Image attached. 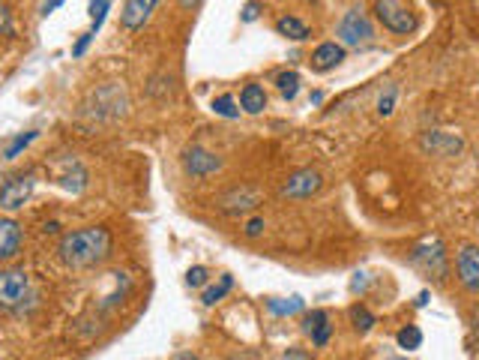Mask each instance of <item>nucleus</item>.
Masks as SVG:
<instances>
[{
  "label": "nucleus",
  "mask_w": 479,
  "mask_h": 360,
  "mask_svg": "<svg viewBox=\"0 0 479 360\" xmlns=\"http://www.w3.org/2000/svg\"><path fill=\"white\" fill-rule=\"evenodd\" d=\"M111 232L102 225H87V228H78V232H69L63 234L60 247H57V252H60L63 265L69 267H96L102 265L105 258L111 256Z\"/></svg>",
  "instance_id": "1"
},
{
  "label": "nucleus",
  "mask_w": 479,
  "mask_h": 360,
  "mask_svg": "<svg viewBox=\"0 0 479 360\" xmlns=\"http://www.w3.org/2000/svg\"><path fill=\"white\" fill-rule=\"evenodd\" d=\"M30 300V276L24 270H0V309H21Z\"/></svg>",
  "instance_id": "2"
},
{
  "label": "nucleus",
  "mask_w": 479,
  "mask_h": 360,
  "mask_svg": "<svg viewBox=\"0 0 479 360\" xmlns=\"http://www.w3.org/2000/svg\"><path fill=\"white\" fill-rule=\"evenodd\" d=\"M375 12L381 24L393 34H410L417 27V19L401 0H375Z\"/></svg>",
  "instance_id": "3"
},
{
  "label": "nucleus",
  "mask_w": 479,
  "mask_h": 360,
  "mask_svg": "<svg viewBox=\"0 0 479 360\" xmlns=\"http://www.w3.org/2000/svg\"><path fill=\"white\" fill-rule=\"evenodd\" d=\"M338 36H342L344 45H360V43H369L375 36V30H371V21L366 19V12L351 10L338 21Z\"/></svg>",
  "instance_id": "4"
},
{
  "label": "nucleus",
  "mask_w": 479,
  "mask_h": 360,
  "mask_svg": "<svg viewBox=\"0 0 479 360\" xmlns=\"http://www.w3.org/2000/svg\"><path fill=\"white\" fill-rule=\"evenodd\" d=\"M33 195V177L30 175H15L0 186V210H19L27 204Z\"/></svg>",
  "instance_id": "5"
},
{
  "label": "nucleus",
  "mask_w": 479,
  "mask_h": 360,
  "mask_svg": "<svg viewBox=\"0 0 479 360\" xmlns=\"http://www.w3.org/2000/svg\"><path fill=\"white\" fill-rule=\"evenodd\" d=\"M456 273H458V282L465 285L467 291L479 294V247H461L458 249Z\"/></svg>",
  "instance_id": "6"
},
{
  "label": "nucleus",
  "mask_w": 479,
  "mask_h": 360,
  "mask_svg": "<svg viewBox=\"0 0 479 360\" xmlns=\"http://www.w3.org/2000/svg\"><path fill=\"white\" fill-rule=\"evenodd\" d=\"M156 6H159V0H126V3H123V12H120L123 30H129V34L141 30L144 24L150 21Z\"/></svg>",
  "instance_id": "7"
},
{
  "label": "nucleus",
  "mask_w": 479,
  "mask_h": 360,
  "mask_svg": "<svg viewBox=\"0 0 479 360\" xmlns=\"http://www.w3.org/2000/svg\"><path fill=\"white\" fill-rule=\"evenodd\" d=\"M320 175L312 168H303L296 171V175L288 177V183L282 186V195H288V199H309V195H315L320 190Z\"/></svg>",
  "instance_id": "8"
},
{
  "label": "nucleus",
  "mask_w": 479,
  "mask_h": 360,
  "mask_svg": "<svg viewBox=\"0 0 479 360\" xmlns=\"http://www.w3.org/2000/svg\"><path fill=\"white\" fill-rule=\"evenodd\" d=\"M219 168H222V159L216 157V153L204 150V147H198V144L186 150V171H189V175L207 177V175H213V171H219Z\"/></svg>",
  "instance_id": "9"
},
{
  "label": "nucleus",
  "mask_w": 479,
  "mask_h": 360,
  "mask_svg": "<svg viewBox=\"0 0 479 360\" xmlns=\"http://www.w3.org/2000/svg\"><path fill=\"white\" fill-rule=\"evenodd\" d=\"M21 249V225L15 219L0 216V261H10Z\"/></svg>",
  "instance_id": "10"
},
{
  "label": "nucleus",
  "mask_w": 479,
  "mask_h": 360,
  "mask_svg": "<svg viewBox=\"0 0 479 360\" xmlns=\"http://www.w3.org/2000/svg\"><path fill=\"white\" fill-rule=\"evenodd\" d=\"M344 60V48L338 43H320L315 48V54H312V69L315 72H329L336 69L338 63Z\"/></svg>",
  "instance_id": "11"
},
{
  "label": "nucleus",
  "mask_w": 479,
  "mask_h": 360,
  "mask_svg": "<svg viewBox=\"0 0 479 360\" xmlns=\"http://www.w3.org/2000/svg\"><path fill=\"white\" fill-rule=\"evenodd\" d=\"M258 204V192L249 190V186H240V190H231L222 195V210L225 214H246Z\"/></svg>",
  "instance_id": "12"
},
{
  "label": "nucleus",
  "mask_w": 479,
  "mask_h": 360,
  "mask_svg": "<svg viewBox=\"0 0 479 360\" xmlns=\"http://www.w3.org/2000/svg\"><path fill=\"white\" fill-rule=\"evenodd\" d=\"M327 322L329 318H327L324 309H312V313L303 318V330L312 333V342H315V346H327V339H329V324Z\"/></svg>",
  "instance_id": "13"
},
{
  "label": "nucleus",
  "mask_w": 479,
  "mask_h": 360,
  "mask_svg": "<svg viewBox=\"0 0 479 360\" xmlns=\"http://www.w3.org/2000/svg\"><path fill=\"white\" fill-rule=\"evenodd\" d=\"M240 109L249 111V114H261L267 109V93H264L261 85H246L240 90Z\"/></svg>",
  "instance_id": "14"
},
{
  "label": "nucleus",
  "mask_w": 479,
  "mask_h": 360,
  "mask_svg": "<svg viewBox=\"0 0 479 360\" xmlns=\"http://www.w3.org/2000/svg\"><path fill=\"white\" fill-rule=\"evenodd\" d=\"M276 30L282 34L285 39H309V27H305V21H300V19H294V15H282V19L276 21Z\"/></svg>",
  "instance_id": "15"
},
{
  "label": "nucleus",
  "mask_w": 479,
  "mask_h": 360,
  "mask_svg": "<svg viewBox=\"0 0 479 360\" xmlns=\"http://www.w3.org/2000/svg\"><path fill=\"white\" fill-rule=\"evenodd\" d=\"M231 289H234V276H228V273H225V276H222V280H219L216 285H210V289L204 291V297H201V300H204V304H207V306H213V304H219V300L225 297V294H228Z\"/></svg>",
  "instance_id": "16"
},
{
  "label": "nucleus",
  "mask_w": 479,
  "mask_h": 360,
  "mask_svg": "<svg viewBox=\"0 0 479 360\" xmlns=\"http://www.w3.org/2000/svg\"><path fill=\"white\" fill-rule=\"evenodd\" d=\"M36 135H39L36 129H30V133H21V135H15L12 142L6 144V150H3V159H10V162H12V159L19 157L21 150H27V144H30V142H33V138H36Z\"/></svg>",
  "instance_id": "17"
},
{
  "label": "nucleus",
  "mask_w": 479,
  "mask_h": 360,
  "mask_svg": "<svg viewBox=\"0 0 479 360\" xmlns=\"http://www.w3.org/2000/svg\"><path fill=\"white\" fill-rule=\"evenodd\" d=\"M213 111H216L219 117H228V120L240 117V109H237L234 96H228V93H222V96H216V100H213Z\"/></svg>",
  "instance_id": "18"
},
{
  "label": "nucleus",
  "mask_w": 479,
  "mask_h": 360,
  "mask_svg": "<svg viewBox=\"0 0 479 360\" xmlns=\"http://www.w3.org/2000/svg\"><path fill=\"white\" fill-rule=\"evenodd\" d=\"M270 313L272 315H294L303 309V297H291V300H270Z\"/></svg>",
  "instance_id": "19"
},
{
  "label": "nucleus",
  "mask_w": 479,
  "mask_h": 360,
  "mask_svg": "<svg viewBox=\"0 0 479 360\" xmlns=\"http://www.w3.org/2000/svg\"><path fill=\"white\" fill-rule=\"evenodd\" d=\"M276 85H279V90H282L285 100H294L296 90H300V76H296V72H282V76L276 78Z\"/></svg>",
  "instance_id": "20"
},
{
  "label": "nucleus",
  "mask_w": 479,
  "mask_h": 360,
  "mask_svg": "<svg viewBox=\"0 0 479 360\" xmlns=\"http://www.w3.org/2000/svg\"><path fill=\"white\" fill-rule=\"evenodd\" d=\"M399 346L401 348H408V351H414V348H419L423 346V330L419 327H404V330H399Z\"/></svg>",
  "instance_id": "21"
},
{
  "label": "nucleus",
  "mask_w": 479,
  "mask_h": 360,
  "mask_svg": "<svg viewBox=\"0 0 479 360\" xmlns=\"http://www.w3.org/2000/svg\"><path fill=\"white\" fill-rule=\"evenodd\" d=\"M351 322H353V327H357V330H371V327H375V315L369 313L366 306H353L351 309Z\"/></svg>",
  "instance_id": "22"
},
{
  "label": "nucleus",
  "mask_w": 479,
  "mask_h": 360,
  "mask_svg": "<svg viewBox=\"0 0 479 360\" xmlns=\"http://www.w3.org/2000/svg\"><path fill=\"white\" fill-rule=\"evenodd\" d=\"M15 34V24H12V12L6 3H0V36H12Z\"/></svg>",
  "instance_id": "23"
},
{
  "label": "nucleus",
  "mask_w": 479,
  "mask_h": 360,
  "mask_svg": "<svg viewBox=\"0 0 479 360\" xmlns=\"http://www.w3.org/2000/svg\"><path fill=\"white\" fill-rule=\"evenodd\" d=\"M393 105H395V87H386V93L377 100V114H381V117L393 114Z\"/></svg>",
  "instance_id": "24"
},
{
  "label": "nucleus",
  "mask_w": 479,
  "mask_h": 360,
  "mask_svg": "<svg viewBox=\"0 0 479 360\" xmlns=\"http://www.w3.org/2000/svg\"><path fill=\"white\" fill-rule=\"evenodd\" d=\"M186 282L192 285V289H198V285H204L207 282V267H189V273H186Z\"/></svg>",
  "instance_id": "25"
},
{
  "label": "nucleus",
  "mask_w": 479,
  "mask_h": 360,
  "mask_svg": "<svg viewBox=\"0 0 479 360\" xmlns=\"http://www.w3.org/2000/svg\"><path fill=\"white\" fill-rule=\"evenodd\" d=\"M90 43H93V34H90V30H87V34H84V36H81V39H78V43H75V45H72V57H81V54H84V52H87V45H90Z\"/></svg>",
  "instance_id": "26"
},
{
  "label": "nucleus",
  "mask_w": 479,
  "mask_h": 360,
  "mask_svg": "<svg viewBox=\"0 0 479 360\" xmlns=\"http://www.w3.org/2000/svg\"><path fill=\"white\" fill-rule=\"evenodd\" d=\"M261 232H264V219L261 216H255V219L246 223V237H258Z\"/></svg>",
  "instance_id": "27"
},
{
  "label": "nucleus",
  "mask_w": 479,
  "mask_h": 360,
  "mask_svg": "<svg viewBox=\"0 0 479 360\" xmlns=\"http://www.w3.org/2000/svg\"><path fill=\"white\" fill-rule=\"evenodd\" d=\"M255 19H258V3L252 0V3L243 6V21H255Z\"/></svg>",
  "instance_id": "28"
},
{
  "label": "nucleus",
  "mask_w": 479,
  "mask_h": 360,
  "mask_svg": "<svg viewBox=\"0 0 479 360\" xmlns=\"http://www.w3.org/2000/svg\"><path fill=\"white\" fill-rule=\"evenodd\" d=\"M60 6H63V0H48V3L43 6V15H45V19H48V15H51L54 10H60Z\"/></svg>",
  "instance_id": "29"
},
{
  "label": "nucleus",
  "mask_w": 479,
  "mask_h": 360,
  "mask_svg": "<svg viewBox=\"0 0 479 360\" xmlns=\"http://www.w3.org/2000/svg\"><path fill=\"white\" fill-rule=\"evenodd\" d=\"M198 0H180V6H183V10H189V6H195Z\"/></svg>",
  "instance_id": "30"
}]
</instances>
